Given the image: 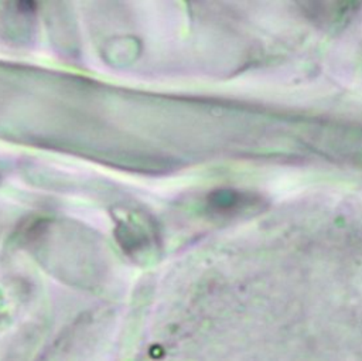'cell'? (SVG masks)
<instances>
[{
	"label": "cell",
	"instance_id": "6da1fadb",
	"mask_svg": "<svg viewBox=\"0 0 362 361\" xmlns=\"http://www.w3.org/2000/svg\"><path fill=\"white\" fill-rule=\"evenodd\" d=\"M304 13L311 21L320 24L322 28H338L344 27L356 13V3H332V1H313L303 3Z\"/></svg>",
	"mask_w": 362,
	"mask_h": 361
},
{
	"label": "cell",
	"instance_id": "7a4b0ae2",
	"mask_svg": "<svg viewBox=\"0 0 362 361\" xmlns=\"http://www.w3.org/2000/svg\"><path fill=\"white\" fill-rule=\"evenodd\" d=\"M206 204L214 214L232 215L246 207H250L253 204V198L235 190H218L208 195Z\"/></svg>",
	"mask_w": 362,
	"mask_h": 361
}]
</instances>
